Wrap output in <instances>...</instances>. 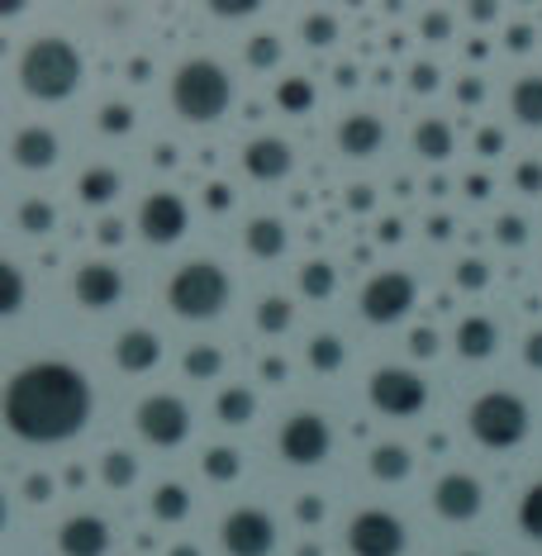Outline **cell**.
<instances>
[{
    "label": "cell",
    "instance_id": "6da1fadb",
    "mask_svg": "<svg viewBox=\"0 0 542 556\" xmlns=\"http://www.w3.org/2000/svg\"><path fill=\"white\" fill-rule=\"evenodd\" d=\"M96 390L72 362L43 357L20 366L5 381V428L20 442L34 447H53V442H72L91 424Z\"/></svg>",
    "mask_w": 542,
    "mask_h": 556
},
{
    "label": "cell",
    "instance_id": "7a4b0ae2",
    "mask_svg": "<svg viewBox=\"0 0 542 556\" xmlns=\"http://www.w3.org/2000/svg\"><path fill=\"white\" fill-rule=\"evenodd\" d=\"M81 53L72 39H62V34H43V39H34L29 48L20 53V86L24 96L43 100V105H58V100L77 96L81 86Z\"/></svg>",
    "mask_w": 542,
    "mask_h": 556
},
{
    "label": "cell",
    "instance_id": "3957f363",
    "mask_svg": "<svg viewBox=\"0 0 542 556\" xmlns=\"http://www.w3.org/2000/svg\"><path fill=\"white\" fill-rule=\"evenodd\" d=\"M172 105L186 124H214L234 105V77L214 58H186L172 77Z\"/></svg>",
    "mask_w": 542,
    "mask_h": 556
},
{
    "label": "cell",
    "instance_id": "277c9868",
    "mask_svg": "<svg viewBox=\"0 0 542 556\" xmlns=\"http://www.w3.org/2000/svg\"><path fill=\"white\" fill-rule=\"evenodd\" d=\"M229 295H234L229 271L214 267V262H186V267L167 281L172 314H181V319H191V324L224 314V309H229Z\"/></svg>",
    "mask_w": 542,
    "mask_h": 556
},
{
    "label": "cell",
    "instance_id": "5b68a950",
    "mask_svg": "<svg viewBox=\"0 0 542 556\" xmlns=\"http://www.w3.org/2000/svg\"><path fill=\"white\" fill-rule=\"evenodd\" d=\"M528 424H533V414H528V404L519 395H509V390H486V395L471 400V409H466L471 438L490 452L519 447V442L528 438Z\"/></svg>",
    "mask_w": 542,
    "mask_h": 556
},
{
    "label": "cell",
    "instance_id": "8992f818",
    "mask_svg": "<svg viewBox=\"0 0 542 556\" xmlns=\"http://www.w3.org/2000/svg\"><path fill=\"white\" fill-rule=\"evenodd\" d=\"M414 300H419V286H414L409 271H376L371 281L362 286L357 309L367 324H395L414 309Z\"/></svg>",
    "mask_w": 542,
    "mask_h": 556
},
{
    "label": "cell",
    "instance_id": "52a82bcc",
    "mask_svg": "<svg viewBox=\"0 0 542 556\" xmlns=\"http://www.w3.org/2000/svg\"><path fill=\"white\" fill-rule=\"evenodd\" d=\"M371 404L390 419H414V414H424L428 404V381L424 376H414L409 366H381V371L371 376L367 386Z\"/></svg>",
    "mask_w": 542,
    "mask_h": 556
},
{
    "label": "cell",
    "instance_id": "ba28073f",
    "mask_svg": "<svg viewBox=\"0 0 542 556\" xmlns=\"http://www.w3.org/2000/svg\"><path fill=\"white\" fill-rule=\"evenodd\" d=\"M405 523L390 509H362L348 523V552L352 556H405Z\"/></svg>",
    "mask_w": 542,
    "mask_h": 556
},
{
    "label": "cell",
    "instance_id": "9c48e42d",
    "mask_svg": "<svg viewBox=\"0 0 542 556\" xmlns=\"http://www.w3.org/2000/svg\"><path fill=\"white\" fill-rule=\"evenodd\" d=\"M134 424L153 447H181V442L191 438V409L176 395H148L134 409Z\"/></svg>",
    "mask_w": 542,
    "mask_h": 556
},
{
    "label": "cell",
    "instance_id": "30bf717a",
    "mask_svg": "<svg viewBox=\"0 0 542 556\" xmlns=\"http://www.w3.org/2000/svg\"><path fill=\"white\" fill-rule=\"evenodd\" d=\"M276 447L291 466H319L333 452V433L319 414H291L281 424V433H276Z\"/></svg>",
    "mask_w": 542,
    "mask_h": 556
},
{
    "label": "cell",
    "instance_id": "8fae6325",
    "mask_svg": "<svg viewBox=\"0 0 542 556\" xmlns=\"http://www.w3.org/2000/svg\"><path fill=\"white\" fill-rule=\"evenodd\" d=\"M219 542H224L229 556H272L276 552V523H272L267 509L243 504V509H234L229 518H224Z\"/></svg>",
    "mask_w": 542,
    "mask_h": 556
},
{
    "label": "cell",
    "instance_id": "7c38bea8",
    "mask_svg": "<svg viewBox=\"0 0 542 556\" xmlns=\"http://www.w3.org/2000/svg\"><path fill=\"white\" fill-rule=\"evenodd\" d=\"M186 229H191V210H186V200L176 191H153L138 205V233H143L148 243L167 248L176 238H186Z\"/></svg>",
    "mask_w": 542,
    "mask_h": 556
},
{
    "label": "cell",
    "instance_id": "4fadbf2b",
    "mask_svg": "<svg viewBox=\"0 0 542 556\" xmlns=\"http://www.w3.org/2000/svg\"><path fill=\"white\" fill-rule=\"evenodd\" d=\"M72 295H77L81 309H115L124 300V271L110 267V262H86L72 276Z\"/></svg>",
    "mask_w": 542,
    "mask_h": 556
},
{
    "label": "cell",
    "instance_id": "5bb4252c",
    "mask_svg": "<svg viewBox=\"0 0 542 556\" xmlns=\"http://www.w3.org/2000/svg\"><path fill=\"white\" fill-rule=\"evenodd\" d=\"M481 504H486L481 480L466 476V471H452L433 485V509L443 518H452V523H471V518L481 514Z\"/></svg>",
    "mask_w": 542,
    "mask_h": 556
},
{
    "label": "cell",
    "instance_id": "9a60e30c",
    "mask_svg": "<svg viewBox=\"0 0 542 556\" xmlns=\"http://www.w3.org/2000/svg\"><path fill=\"white\" fill-rule=\"evenodd\" d=\"M58 552L62 556H105L110 552V523L100 514H72L58 528Z\"/></svg>",
    "mask_w": 542,
    "mask_h": 556
},
{
    "label": "cell",
    "instance_id": "2e32d148",
    "mask_svg": "<svg viewBox=\"0 0 542 556\" xmlns=\"http://www.w3.org/2000/svg\"><path fill=\"white\" fill-rule=\"evenodd\" d=\"M162 362V338L153 328H124L115 338V366L124 376H148Z\"/></svg>",
    "mask_w": 542,
    "mask_h": 556
},
{
    "label": "cell",
    "instance_id": "e0dca14e",
    "mask_svg": "<svg viewBox=\"0 0 542 556\" xmlns=\"http://www.w3.org/2000/svg\"><path fill=\"white\" fill-rule=\"evenodd\" d=\"M243 167H248V176H257V181H281V176L291 172V143L276 134L252 138L243 148Z\"/></svg>",
    "mask_w": 542,
    "mask_h": 556
},
{
    "label": "cell",
    "instance_id": "ac0fdd59",
    "mask_svg": "<svg viewBox=\"0 0 542 556\" xmlns=\"http://www.w3.org/2000/svg\"><path fill=\"white\" fill-rule=\"evenodd\" d=\"M338 148H343L348 157H371L386 148V124L376 115H348L338 124Z\"/></svg>",
    "mask_w": 542,
    "mask_h": 556
},
{
    "label": "cell",
    "instance_id": "d6986e66",
    "mask_svg": "<svg viewBox=\"0 0 542 556\" xmlns=\"http://www.w3.org/2000/svg\"><path fill=\"white\" fill-rule=\"evenodd\" d=\"M15 162L24 172H48L58 162V134L43 129V124H29V129L15 134Z\"/></svg>",
    "mask_w": 542,
    "mask_h": 556
},
{
    "label": "cell",
    "instance_id": "ffe728a7",
    "mask_svg": "<svg viewBox=\"0 0 542 556\" xmlns=\"http://www.w3.org/2000/svg\"><path fill=\"white\" fill-rule=\"evenodd\" d=\"M495 348H500V328L490 319H481V314H466V319L457 324V352L466 362H486Z\"/></svg>",
    "mask_w": 542,
    "mask_h": 556
},
{
    "label": "cell",
    "instance_id": "44dd1931",
    "mask_svg": "<svg viewBox=\"0 0 542 556\" xmlns=\"http://www.w3.org/2000/svg\"><path fill=\"white\" fill-rule=\"evenodd\" d=\"M243 243H248L252 257L276 262V257L286 252V224H281V219H272V214H262V219H252V224H248Z\"/></svg>",
    "mask_w": 542,
    "mask_h": 556
},
{
    "label": "cell",
    "instance_id": "7402d4cb",
    "mask_svg": "<svg viewBox=\"0 0 542 556\" xmlns=\"http://www.w3.org/2000/svg\"><path fill=\"white\" fill-rule=\"evenodd\" d=\"M452 143H457V134H452V124H443V119H424L419 129H414V153L424 162H448Z\"/></svg>",
    "mask_w": 542,
    "mask_h": 556
},
{
    "label": "cell",
    "instance_id": "603a6c76",
    "mask_svg": "<svg viewBox=\"0 0 542 556\" xmlns=\"http://www.w3.org/2000/svg\"><path fill=\"white\" fill-rule=\"evenodd\" d=\"M509 110H514V119H519V124H528V129H542V77L514 81Z\"/></svg>",
    "mask_w": 542,
    "mask_h": 556
},
{
    "label": "cell",
    "instance_id": "cb8c5ba5",
    "mask_svg": "<svg viewBox=\"0 0 542 556\" xmlns=\"http://www.w3.org/2000/svg\"><path fill=\"white\" fill-rule=\"evenodd\" d=\"M186 514H191V490H186L181 480H167V485L153 490V518H162V523H181Z\"/></svg>",
    "mask_w": 542,
    "mask_h": 556
},
{
    "label": "cell",
    "instance_id": "d4e9b609",
    "mask_svg": "<svg viewBox=\"0 0 542 556\" xmlns=\"http://www.w3.org/2000/svg\"><path fill=\"white\" fill-rule=\"evenodd\" d=\"M77 195L86 205H105V200L119 195V172L115 167H86L81 181H77Z\"/></svg>",
    "mask_w": 542,
    "mask_h": 556
},
{
    "label": "cell",
    "instance_id": "484cf974",
    "mask_svg": "<svg viewBox=\"0 0 542 556\" xmlns=\"http://www.w3.org/2000/svg\"><path fill=\"white\" fill-rule=\"evenodd\" d=\"M214 414H219V424L238 428V424H248L252 414H257V395H252L248 386H229L219 400H214Z\"/></svg>",
    "mask_w": 542,
    "mask_h": 556
},
{
    "label": "cell",
    "instance_id": "4316f807",
    "mask_svg": "<svg viewBox=\"0 0 542 556\" xmlns=\"http://www.w3.org/2000/svg\"><path fill=\"white\" fill-rule=\"evenodd\" d=\"M414 471V457L400 442H381V447L371 452V476L376 480H405Z\"/></svg>",
    "mask_w": 542,
    "mask_h": 556
},
{
    "label": "cell",
    "instance_id": "83f0119b",
    "mask_svg": "<svg viewBox=\"0 0 542 556\" xmlns=\"http://www.w3.org/2000/svg\"><path fill=\"white\" fill-rule=\"evenodd\" d=\"M343 362H348V348H343V338H338V333L310 338V366H314L319 376H333Z\"/></svg>",
    "mask_w": 542,
    "mask_h": 556
},
{
    "label": "cell",
    "instance_id": "f1b7e54d",
    "mask_svg": "<svg viewBox=\"0 0 542 556\" xmlns=\"http://www.w3.org/2000/svg\"><path fill=\"white\" fill-rule=\"evenodd\" d=\"M100 480H105L110 490H129L138 480V457L134 452H105V457H100Z\"/></svg>",
    "mask_w": 542,
    "mask_h": 556
},
{
    "label": "cell",
    "instance_id": "f546056e",
    "mask_svg": "<svg viewBox=\"0 0 542 556\" xmlns=\"http://www.w3.org/2000/svg\"><path fill=\"white\" fill-rule=\"evenodd\" d=\"M276 105H281L286 115H310V110H314V81L286 77L281 86H276Z\"/></svg>",
    "mask_w": 542,
    "mask_h": 556
},
{
    "label": "cell",
    "instance_id": "4dcf8cb0",
    "mask_svg": "<svg viewBox=\"0 0 542 556\" xmlns=\"http://www.w3.org/2000/svg\"><path fill=\"white\" fill-rule=\"evenodd\" d=\"M300 290H305V300H329L338 290V271L329 262H305L300 267Z\"/></svg>",
    "mask_w": 542,
    "mask_h": 556
},
{
    "label": "cell",
    "instance_id": "1f68e13d",
    "mask_svg": "<svg viewBox=\"0 0 542 556\" xmlns=\"http://www.w3.org/2000/svg\"><path fill=\"white\" fill-rule=\"evenodd\" d=\"M20 309H24V276L15 262H0V314L15 319Z\"/></svg>",
    "mask_w": 542,
    "mask_h": 556
},
{
    "label": "cell",
    "instance_id": "d6a6232c",
    "mask_svg": "<svg viewBox=\"0 0 542 556\" xmlns=\"http://www.w3.org/2000/svg\"><path fill=\"white\" fill-rule=\"evenodd\" d=\"M200 471H205L210 480H238L243 457H238V447H210L205 457H200Z\"/></svg>",
    "mask_w": 542,
    "mask_h": 556
},
{
    "label": "cell",
    "instance_id": "836d02e7",
    "mask_svg": "<svg viewBox=\"0 0 542 556\" xmlns=\"http://www.w3.org/2000/svg\"><path fill=\"white\" fill-rule=\"evenodd\" d=\"M15 219H20V229H24V233L43 238V233H48V229H53V224H58V210L48 205V200H24Z\"/></svg>",
    "mask_w": 542,
    "mask_h": 556
},
{
    "label": "cell",
    "instance_id": "e575fe53",
    "mask_svg": "<svg viewBox=\"0 0 542 556\" xmlns=\"http://www.w3.org/2000/svg\"><path fill=\"white\" fill-rule=\"evenodd\" d=\"M291 319H295V309H291V300H281V295H267L257 305V328L262 333H286Z\"/></svg>",
    "mask_w": 542,
    "mask_h": 556
},
{
    "label": "cell",
    "instance_id": "d590c367",
    "mask_svg": "<svg viewBox=\"0 0 542 556\" xmlns=\"http://www.w3.org/2000/svg\"><path fill=\"white\" fill-rule=\"evenodd\" d=\"M243 58L252 62V72H272L276 62H281V39H276V34H252Z\"/></svg>",
    "mask_w": 542,
    "mask_h": 556
},
{
    "label": "cell",
    "instance_id": "8d00e7d4",
    "mask_svg": "<svg viewBox=\"0 0 542 556\" xmlns=\"http://www.w3.org/2000/svg\"><path fill=\"white\" fill-rule=\"evenodd\" d=\"M224 371V352L219 348H210V343H200L186 352V376L191 381H210V376H219Z\"/></svg>",
    "mask_w": 542,
    "mask_h": 556
},
{
    "label": "cell",
    "instance_id": "74e56055",
    "mask_svg": "<svg viewBox=\"0 0 542 556\" xmlns=\"http://www.w3.org/2000/svg\"><path fill=\"white\" fill-rule=\"evenodd\" d=\"M519 528H524V538L542 542V480H533V485L524 490V500H519Z\"/></svg>",
    "mask_w": 542,
    "mask_h": 556
},
{
    "label": "cell",
    "instance_id": "f35d334b",
    "mask_svg": "<svg viewBox=\"0 0 542 556\" xmlns=\"http://www.w3.org/2000/svg\"><path fill=\"white\" fill-rule=\"evenodd\" d=\"M96 124H100V134H129V129H134V110H129V105H119V100H115V105L100 110Z\"/></svg>",
    "mask_w": 542,
    "mask_h": 556
},
{
    "label": "cell",
    "instance_id": "ab89813d",
    "mask_svg": "<svg viewBox=\"0 0 542 556\" xmlns=\"http://www.w3.org/2000/svg\"><path fill=\"white\" fill-rule=\"evenodd\" d=\"M457 286L462 290H486L490 286V267L481 257H462L457 262Z\"/></svg>",
    "mask_w": 542,
    "mask_h": 556
},
{
    "label": "cell",
    "instance_id": "60d3db41",
    "mask_svg": "<svg viewBox=\"0 0 542 556\" xmlns=\"http://www.w3.org/2000/svg\"><path fill=\"white\" fill-rule=\"evenodd\" d=\"M495 238L504 248H524L528 243V224L519 219V214H500V219H495Z\"/></svg>",
    "mask_w": 542,
    "mask_h": 556
},
{
    "label": "cell",
    "instance_id": "b9f144b4",
    "mask_svg": "<svg viewBox=\"0 0 542 556\" xmlns=\"http://www.w3.org/2000/svg\"><path fill=\"white\" fill-rule=\"evenodd\" d=\"M257 10H262L257 0H214L210 15H214V20H252Z\"/></svg>",
    "mask_w": 542,
    "mask_h": 556
},
{
    "label": "cell",
    "instance_id": "7bdbcfd3",
    "mask_svg": "<svg viewBox=\"0 0 542 556\" xmlns=\"http://www.w3.org/2000/svg\"><path fill=\"white\" fill-rule=\"evenodd\" d=\"M338 39V24L329 15H310L305 20V43L310 48H324V43H333Z\"/></svg>",
    "mask_w": 542,
    "mask_h": 556
},
{
    "label": "cell",
    "instance_id": "ee69618b",
    "mask_svg": "<svg viewBox=\"0 0 542 556\" xmlns=\"http://www.w3.org/2000/svg\"><path fill=\"white\" fill-rule=\"evenodd\" d=\"M514 181H519L524 195H542V162H519V167H514Z\"/></svg>",
    "mask_w": 542,
    "mask_h": 556
},
{
    "label": "cell",
    "instance_id": "f6af8a7d",
    "mask_svg": "<svg viewBox=\"0 0 542 556\" xmlns=\"http://www.w3.org/2000/svg\"><path fill=\"white\" fill-rule=\"evenodd\" d=\"M409 86H414V91H433V86H438V67H433V62H414V72H409Z\"/></svg>",
    "mask_w": 542,
    "mask_h": 556
},
{
    "label": "cell",
    "instance_id": "bcb514c9",
    "mask_svg": "<svg viewBox=\"0 0 542 556\" xmlns=\"http://www.w3.org/2000/svg\"><path fill=\"white\" fill-rule=\"evenodd\" d=\"M476 153H486V157L504 153V129H481L476 134Z\"/></svg>",
    "mask_w": 542,
    "mask_h": 556
},
{
    "label": "cell",
    "instance_id": "7dc6e473",
    "mask_svg": "<svg viewBox=\"0 0 542 556\" xmlns=\"http://www.w3.org/2000/svg\"><path fill=\"white\" fill-rule=\"evenodd\" d=\"M524 362L533 366V371H542V328H533V333L524 338Z\"/></svg>",
    "mask_w": 542,
    "mask_h": 556
},
{
    "label": "cell",
    "instance_id": "c3c4849f",
    "mask_svg": "<svg viewBox=\"0 0 542 556\" xmlns=\"http://www.w3.org/2000/svg\"><path fill=\"white\" fill-rule=\"evenodd\" d=\"M409 348H414V357H433V328H414L409 333Z\"/></svg>",
    "mask_w": 542,
    "mask_h": 556
},
{
    "label": "cell",
    "instance_id": "681fc988",
    "mask_svg": "<svg viewBox=\"0 0 542 556\" xmlns=\"http://www.w3.org/2000/svg\"><path fill=\"white\" fill-rule=\"evenodd\" d=\"M466 195H471V200H490V191H495V181H490V176H481V172H476V176H466Z\"/></svg>",
    "mask_w": 542,
    "mask_h": 556
},
{
    "label": "cell",
    "instance_id": "f907efd6",
    "mask_svg": "<svg viewBox=\"0 0 542 556\" xmlns=\"http://www.w3.org/2000/svg\"><path fill=\"white\" fill-rule=\"evenodd\" d=\"M205 205H210V210H229V205H234V191L214 181V186H205Z\"/></svg>",
    "mask_w": 542,
    "mask_h": 556
},
{
    "label": "cell",
    "instance_id": "816d5d0a",
    "mask_svg": "<svg viewBox=\"0 0 542 556\" xmlns=\"http://www.w3.org/2000/svg\"><path fill=\"white\" fill-rule=\"evenodd\" d=\"M448 29H452L448 15H428L424 20V39H448Z\"/></svg>",
    "mask_w": 542,
    "mask_h": 556
},
{
    "label": "cell",
    "instance_id": "f5cc1de1",
    "mask_svg": "<svg viewBox=\"0 0 542 556\" xmlns=\"http://www.w3.org/2000/svg\"><path fill=\"white\" fill-rule=\"evenodd\" d=\"M457 96H462V105H476V100H481V96H486V86H481V81H476V77H466V81L457 86Z\"/></svg>",
    "mask_w": 542,
    "mask_h": 556
},
{
    "label": "cell",
    "instance_id": "db71d44e",
    "mask_svg": "<svg viewBox=\"0 0 542 556\" xmlns=\"http://www.w3.org/2000/svg\"><path fill=\"white\" fill-rule=\"evenodd\" d=\"M348 205H352V210H371L376 195L367 191V186H352V191H348Z\"/></svg>",
    "mask_w": 542,
    "mask_h": 556
},
{
    "label": "cell",
    "instance_id": "11a10c76",
    "mask_svg": "<svg viewBox=\"0 0 542 556\" xmlns=\"http://www.w3.org/2000/svg\"><path fill=\"white\" fill-rule=\"evenodd\" d=\"M457 229H452V219L448 214H433V219H428V238H452Z\"/></svg>",
    "mask_w": 542,
    "mask_h": 556
},
{
    "label": "cell",
    "instance_id": "9f6ffc18",
    "mask_svg": "<svg viewBox=\"0 0 542 556\" xmlns=\"http://www.w3.org/2000/svg\"><path fill=\"white\" fill-rule=\"evenodd\" d=\"M509 48L519 53V48H533V29H509Z\"/></svg>",
    "mask_w": 542,
    "mask_h": 556
},
{
    "label": "cell",
    "instance_id": "6f0895ef",
    "mask_svg": "<svg viewBox=\"0 0 542 556\" xmlns=\"http://www.w3.org/2000/svg\"><path fill=\"white\" fill-rule=\"evenodd\" d=\"M29 500H48V476H34L29 480Z\"/></svg>",
    "mask_w": 542,
    "mask_h": 556
},
{
    "label": "cell",
    "instance_id": "680465c9",
    "mask_svg": "<svg viewBox=\"0 0 542 556\" xmlns=\"http://www.w3.org/2000/svg\"><path fill=\"white\" fill-rule=\"evenodd\" d=\"M300 514H305V518H310V523H314V518H319V514H324V504H319V500H305V504H300Z\"/></svg>",
    "mask_w": 542,
    "mask_h": 556
},
{
    "label": "cell",
    "instance_id": "91938a15",
    "mask_svg": "<svg viewBox=\"0 0 542 556\" xmlns=\"http://www.w3.org/2000/svg\"><path fill=\"white\" fill-rule=\"evenodd\" d=\"M471 20L481 24V20H495V5H471Z\"/></svg>",
    "mask_w": 542,
    "mask_h": 556
},
{
    "label": "cell",
    "instance_id": "94428289",
    "mask_svg": "<svg viewBox=\"0 0 542 556\" xmlns=\"http://www.w3.org/2000/svg\"><path fill=\"white\" fill-rule=\"evenodd\" d=\"M172 556H200L196 547H172Z\"/></svg>",
    "mask_w": 542,
    "mask_h": 556
},
{
    "label": "cell",
    "instance_id": "6125c7cd",
    "mask_svg": "<svg viewBox=\"0 0 542 556\" xmlns=\"http://www.w3.org/2000/svg\"><path fill=\"white\" fill-rule=\"evenodd\" d=\"M457 556H481V552H457Z\"/></svg>",
    "mask_w": 542,
    "mask_h": 556
}]
</instances>
